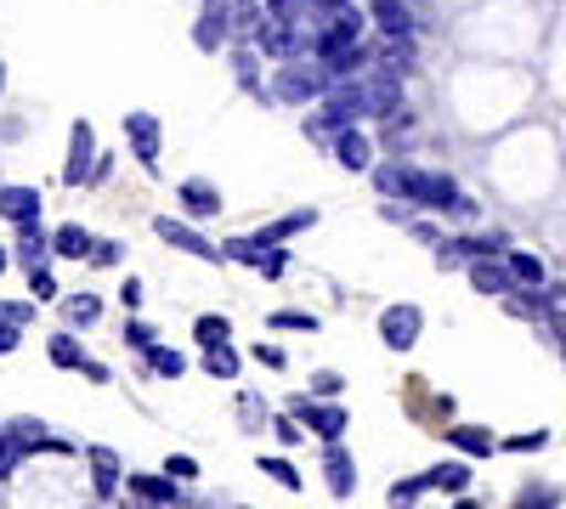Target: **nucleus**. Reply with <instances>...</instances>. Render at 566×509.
<instances>
[{"label":"nucleus","instance_id":"nucleus-3","mask_svg":"<svg viewBox=\"0 0 566 509\" xmlns=\"http://www.w3.org/2000/svg\"><path fill=\"white\" fill-rule=\"evenodd\" d=\"M125 136H130V148H136L142 165H159V125L148 114H130L125 119Z\"/></svg>","mask_w":566,"mask_h":509},{"label":"nucleus","instance_id":"nucleus-8","mask_svg":"<svg viewBox=\"0 0 566 509\" xmlns=\"http://www.w3.org/2000/svg\"><path fill=\"white\" fill-rule=\"evenodd\" d=\"M130 492L148 498V503H159V509L176 503V481H170V476H130Z\"/></svg>","mask_w":566,"mask_h":509},{"label":"nucleus","instance_id":"nucleus-22","mask_svg":"<svg viewBox=\"0 0 566 509\" xmlns=\"http://www.w3.org/2000/svg\"><path fill=\"white\" fill-rule=\"evenodd\" d=\"M424 487H431V476H413V481H397V487H391V503H397V509H408V503H413V498H419Z\"/></svg>","mask_w":566,"mask_h":509},{"label":"nucleus","instance_id":"nucleus-7","mask_svg":"<svg viewBox=\"0 0 566 509\" xmlns=\"http://www.w3.org/2000/svg\"><path fill=\"white\" fill-rule=\"evenodd\" d=\"M91 153H97V136H91V125H74V153H69V181L74 188L91 176Z\"/></svg>","mask_w":566,"mask_h":509},{"label":"nucleus","instance_id":"nucleus-36","mask_svg":"<svg viewBox=\"0 0 566 509\" xmlns=\"http://www.w3.org/2000/svg\"><path fill=\"white\" fill-rule=\"evenodd\" d=\"M255 362H266V368H283V351H277V346H255Z\"/></svg>","mask_w":566,"mask_h":509},{"label":"nucleus","instance_id":"nucleus-28","mask_svg":"<svg viewBox=\"0 0 566 509\" xmlns=\"http://www.w3.org/2000/svg\"><path fill=\"white\" fill-rule=\"evenodd\" d=\"M18 458H23V453H18L12 425H7V431H0V476H12V470H18Z\"/></svg>","mask_w":566,"mask_h":509},{"label":"nucleus","instance_id":"nucleus-20","mask_svg":"<svg viewBox=\"0 0 566 509\" xmlns=\"http://www.w3.org/2000/svg\"><path fill=\"white\" fill-rule=\"evenodd\" d=\"M261 470H266L277 487H301V470L290 465V458H261Z\"/></svg>","mask_w":566,"mask_h":509},{"label":"nucleus","instance_id":"nucleus-13","mask_svg":"<svg viewBox=\"0 0 566 509\" xmlns=\"http://www.w3.org/2000/svg\"><path fill=\"white\" fill-rule=\"evenodd\" d=\"M91 465H97V492L108 498V492L119 487V458H114L108 447H91Z\"/></svg>","mask_w":566,"mask_h":509},{"label":"nucleus","instance_id":"nucleus-34","mask_svg":"<svg viewBox=\"0 0 566 509\" xmlns=\"http://www.w3.org/2000/svg\"><path fill=\"white\" fill-rule=\"evenodd\" d=\"M12 346H18V322L0 317V351H12Z\"/></svg>","mask_w":566,"mask_h":509},{"label":"nucleus","instance_id":"nucleus-10","mask_svg":"<svg viewBox=\"0 0 566 509\" xmlns=\"http://www.w3.org/2000/svg\"><path fill=\"white\" fill-rule=\"evenodd\" d=\"M301 413H306V425H317L323 442H340L346 436V413L340 407H301Z\"/></svg>","mask_w":566,"mask_h":509},{"label":"nucleus","instance_id":"nucleus-35","mask_svg":"<svg viewBox=\"0 0 566 509\" xmlns=\"http://www.w3.org/2000/svg\"><path fill=\"white\" fill-rule=\"evenodd\" d=\"M91 261H97V266H114V261H119V244H97V250H91Z\"/></svg>","mask_w":566,"mask_h":509},{"label":"nucleus","instance_id":"nucleus-9","mask_svg":"<svg viewBox=\"0 0 566 509\" xmlns=\"http://www.w3.org/2000/svg\"><path fill=\"white\" fill-rule=\"evenodd\" d=\"M323 470H328V487H335L340 498H346V492L357 487V476H352V458H346V453H340L335 442H328V453H323Z\"/></svg>","mask_w":566,"mask_h":509},{"label":"nucleus","instance_id":"nucleus-27","mask_svg":"<svg viewBox=\"0 0 566 509\" xmlns=\"http://www.w3.org/2000/svg\"><path fill=\"white\" fill-rule=\"evenodd\" d=\"M57 250H63V255H91V238L80 233V226H63V233H57Z\"/></svg>","mask_w":566,"mask_h":509},{"label":"nucleus","instance_id":"nucleus-25","mask_svg":"<svg viewBox=\"0 0 566 509\" xmlns=\"http://www.w3.org/2000/svg\"><path fill=\"white\" fill-rule=\"evenodd\" d=\"M227 335H232L227 317H199V340H205V346H227Z\"/></svg>","mask_w":566,"mask_h":509},{"label":"nucleus","instance_id":"nucleus-15","mask_svg":"<svg viewBox=\"0 0 566 509\" xmlns=\"http://www.w3.org/2000/svg\"><path fill=\"white\" fill-rule=\"evenodd\" d=\"M12 442H18V453H34V447H57V442L45 436L34 420H18V425H12Z\"/></svg>","mask_w":566,"mask_h":509},{"label":"nucleus","instance_id":"nucleus-14","mask_svg":"<svg viewBox=\"0 0 566 509\" xmlns=\"http://www.w3.org/2000/svg\"><path fill=\"white\" fill-rule=\"evenodd\" d=\"M448 436H453V447L476 453V458H482V453H493V436H488V431H476V425H453Z\"/></svg>","mask_w":566,"mask_h":509},{"label":"nucleus","instance_id":"nucleus-18","mask_svg":"<svg viewBox=\"0 0 566 509\" xmlns=\"http://www.w3.org/2000/svg\"><path fill=\"white\" fill-rule=\"evenodd\" d=\"M205 368H210V374H216V380H232V374H239V357H232V346H210V357H205Z\"/></svg>","mask_w":566,"mask_h":509},{"label":"nucleus","instance_id":"nucleus-21","mask_svg":"<svg viewBox=\"0 0 566 509\" xmlns=\"http://www.w3.org/2000/svg\"><path fill=\"white\" fill-rule=\"evenodd\" d=\"M52 362H57V368H85L91 357H80V346H74L69 335H57V340H52Z\"/></svg>","mask_w":566,"mask_h":509},{"label":"nucleus","instance_id":"nucleus-5","mask_svg":"<svg viewBox=\"0 0 566 509\" xmlns=\"http://www.w3.org/2000/svg\"><path fill=\"white\" fill-rule=\"evenodd\" d=\"M159 238H170L176 250H187V255H199V261H221V250L216 244H205L193 226H181V221H159Z\"/></svg>","mask_w":566,"mask_h":509},{"label":"nucleus","instance_id":"nucleus-40","mask_svg":"<svg viewBox=\"0 0 566 509\" xmlns=\"http://www.w3.org/2000/svg\"><path fill=\"white\" fill-rule=\"evenodd\" d=\"M0 272H7V255H0Z\"/></svg>","mask_w":566,"mask_h":509},{"label":"nucleus","instance_id":"nucleus-26","mask_svg":"<svg viewBox=\"0 0 566 509\" xmlns=\"http://www.w3.org/2000/svg\"><path fill=\"white\" fill-rule=\"evenodd\" d=\"M464 481H470V470H464V465H437V470H431V487H453V492H459Z\"/></svg>","mask_w":566,"mask_h":509},{"label":"nucleus","instance_id":"nucleus-24","mask_svg":"<svg viewBox=\"0 0 566 509\" xmlns=\"http://www.w3.org/2000/svg\"><path fill=\"white\" fill-rule=\"evenodd\" d=\"M69 317H74V322H97V317H103V300H97V295H80V300H69Z\"/></svg>","mask_w":566,"mask_h":509},{"label":"nucleus","instance_id":"nucleus-11","mask_svg":"<svg viewBox=\"0 0 566 509\" xmlns=\"http://www.w3.org/2000/svg\"><path fill=\"white\" fill-rule=\"evenodd\" d=\"M374 18H380V29H386V34H397V40H402V34H408V23H413L402 0H374Z\"/></svg>","mask_w":566,"mask_h":509},{"label":"nucleus","instance_id":"nucleus-23","mask_svg":"<svg viewBox=\"0 0 566 509\" xmlns=\"http://www.w3.org/2000/svg\"><path fill=\"white\" fill-rule=\"evenodd\" d=\"M555 503H560V492H555V487H527L515 509H555Z\"/></svg>","mask_w":566,"mask_h":509},{"label":"nucleus","instance_id":"nucleus-32","mask_svg":"<svg viewBox=\"0 0 566 509\" xmlns=\"http://www.w3.org/2000/svg\"><path fill=\"white\" fill-rule=\"evenodd\" d=\"M272 322L277 329H317V317H306V311H277Z\"/></svg>","mask_w":566,"mask_h":509},{"label":"nucleus","instance_id":"nucleus-12","mask_svg":"<svg viewBox=\"0 0 566 509\" xmlns=\"http://www.w3.org/2000/svg\"><path fill=\"white\" fill-rule=\"evenodd\" d=\"M181 210L210 215L216 210V188H210V181H181Z\"/></svg>","mask_w":566,"mask_h":509},{"label":"nucleus","instance_id":"nucleus-31","mask_svg":"<svg viewBox=\"0 0 566 509\" xmlns=\"http://www.w3.org/2000/svg\"><path fill=\"white\" fill-rule=\"evenodd\" d=\"M29 289H34L40 300H52V295H57V277H52V272H40V266H34V277H29Z\"/></svg>","mask_w":566,"mask_h":509},{"label":"nucleus","instance_id":"nucleus-16","mask_svg":"<svg viewBox=\"0 0 566 509\" xmlns=\"http://www.w3.org/2000/svg\"><path fill=\"white\" fill-rule=\"evenodd\" d=\"M306 226H312V210H301V215H290V221H277V226H266V233L255 238V244H277V238H290V233H306Z\"/></svg>","mask_w":566,"mask_h":509},{"label":"nucleus","instance_id":"nucleus-39","mask_svg":"<svg viewBox=\"0 0 566 509\" xmlns=\"http://www.w3.org/2000/svg\"><path fill=\"white\" fill-rule=\"evenodd\" d=\"M453 509H476V503H453Z\"/></svg>","mask_w":566,"mask_h":509},{"label":"nucleus","instance_id":"nucleus-2","mask_svg":"<svg viewBox=\"0 0 566 509\" xmlns=\"http://www.w3.org/2000/svg\"><path fill=\"white\" fill-rule=\"evenodd\" d=\"M419 322H424V317H419V306H391V311L380 317V335H386V346H391V351H408V346L419 340Z\"/></svg>","mask_w":566,"mask_h":509},{"label":"nucleus","instance_id":"nucleus-6","mask_svg":"<svg viewBox=\"0 0 566 509\" xmlns=\"http://www.w3.org/2000/svg\"><path fill=\"white\" fill-rule=\"evenodd\" d=\"M470 277H476V289H488V295H510L515 289V266H493L488 255L470 266Z\"/></svg>","mask_w":566,"mask_h":509},{"label":"nucleus","instance_id":"nucleus-30","mask_svg":"<svg viewBox=\"0 0 566 509\" xmlns=\"http://www.w3.org/2000/svg\"><path fill=\"white\" fill-rule=\"evenodd\" d=\"M510 266H515V277H522V284H538V277H544V266H538L533 255H510Z\"/></svg>","mask_w":566,"mask_h":509},{"label":"nucleus","instance_id":"nucleus-29","mask_svg":"<svg viewBox=\"0 0 566 509\" xmlns=\"http://www.w3.org/2000/svg\"><path fill=\"white\" fill-rule=\"evenodd\" d=\"M165 476H170V481H193V476H199V465H193L187 453H176V458H165Z\"/></svg>","mask_w":566,"mask_h":509},{"label":"nucleus","instance_id":"nucleus-38","mask_svg":"<svg viewBox=\"0 0 566 509\" xmlns=\"http://www.w3.org/2000/svg\"><path fill=\"white\" fill-rule=\"evenodd\" d=\"M125 509H159V503H148V498H136V492H130V498H125Z\"/></svg>","mask_w":566,"mask_h":509},{"label":"nucleus","instance_id":"nucleus-37","mask_svg":"<svg viewBox=\"0 0 566 509\" xmlns=\"http://www.w3.org/2000/svg\"><path fill=\"white\" fill-rule=\"evenodd\" d=\"M312 391H317V396H335V391H340V374H317Z\"/></svg>","mask_w":566,"mask_h":509},{"label":"nucleus","instance_id":"nucleus-33","mask_svg":"<svg viewBox=\"0 0 566 509\" xmlns=\"http://www.w3.org/2000/svg\"><path fill=\"white\" fill-rule=\"evenodd\" d=\"M125 340H130V346H142V351H154V329H148V322H130Z\"/></svg>","mask_w":566,"mask_h":509},{"label":"nucleus","instance_id":"nucleus-19","mask_svg":"<svg viewBox=\"0 0 566 509\" xmlns=\"http://www.w3.org/2000/svg\"><path fill=\"white\" fill-rule=\"evenodd\" d=\"M148 362L159 368V374H170V380H181V374H187V357H181V351H165V346H154V351H148Z\"/></svg>","mask_w":566,"mask_h":509},{"label":"nucleus","instance_id":"nucleus-17","mask_svg":"<svg viewBox=\"0 0 566 509\" xmlns=\"http://www.w3.org/2000/svg\"><path fill=\"white\" fill-rule=\"evenodd\" d=\"M368 159H374V153H368V142L346 130V136H340V165H346V170H368Z\"/></svg>","mask_w":566,"mask_h":509},{"label":"nucleus","instance_id":"nucleus-4","mask_svg":"<svg viewBox=\"0 0 566 509\" xmlns=\"http://www.w3.org/2000/svg\"><path fill=\"white\" fill-rule=\"evenodd\" d=\"M0 215L18 221V226H34V215H40V193H34V188H0Z\"/></svg>","mask_w":566,"mask_h":509},{"label":"nucleus","instance_id":"nucleus-1","mask_svg":"<svg viewBox=\"0 0 566 509\" xmlns=\"http://www.w3.org/2000/svg\"><path fill=\"white\" fill-rule=\"evenodd\" d=\"M386 193H408L413 204H431V210H470V199H459V188L448 176H424V170H386L380 176Z\"/></svg>","mask_w":566,"mask_h":509}]
</instances>
